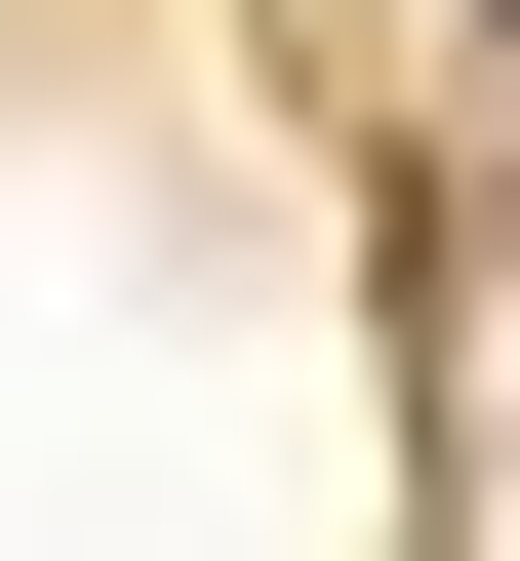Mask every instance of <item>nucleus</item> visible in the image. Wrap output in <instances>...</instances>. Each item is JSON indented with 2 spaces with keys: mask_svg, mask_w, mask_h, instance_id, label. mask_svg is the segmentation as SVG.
<instances>
[]
</instances>
